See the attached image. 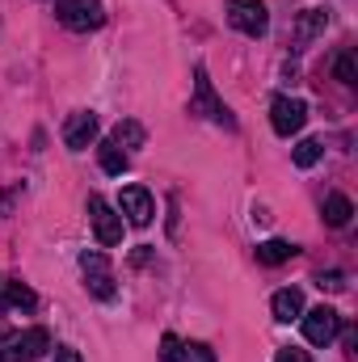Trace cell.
<instances>
[{
	"mask_svg": "<svg viewBox=\"0 0 358 362\" xmlns=\"http://www.w3.org/2000/svg\"><path fill=\"white\" fill-rule=\"evenodd\" d=\"M228 21L249 34V38H262L270 30V13H266V0H228Z\"/></svg>",
	"mask_w": 358,
	"mask_h": 362,
	"instance_id": "6da1fadb",
	"label": "cell"
},
{
	"mask_svg": "<svg viewBox=\"0 0 358 362\" xmlns=\"http://www.w3.org/2000/svg\"><path fill=\"white\" fill-rule=\"evenodd\" d=\"M190 114H207L211 122H219V127H236V118H232V110L215 97L211 89V81H207V68H198V81H194V101H190Z\"/></svg>",
	"mask_w": 358,
	"mask_h": 362,
	"instance_id": "7a4b0ae2",
	"label": "cell"
},
{
	"mask_svg": "<svg viewBox=\"0 0 358 362\" xmlns=\"http://www.w3.org/2000/svg\"><path fill=\"white\" fill-rule=\"evenodd\" d=\"M89 223H93V236L101 245H122V215L101 194H89Z\"/></svg>",
	"mask_w": 358,
	"mask_h": 362,
	"instance_id": "3957f363",
	"label": "cell"
},
{
	"mask_svg": "<svg viewBox=\"0 0 358 362\" xmlns=\"http://www.w3.org/2000/svg\"><path fill=\"white\" fill-rule=\"evenodd\" d=\"M304 122H308V105H304L299 97H287V93H282V97L270 101V127H274L282 139H291Z\"/></svg>",
	"mask_w": 358,
	"mask_h": 362,
	"instance_id": "277c9868",
	"label": "cell"
},
{
	"mask_svg": "<svg viewBox=\"0 0 358 362\" xmlns=\"http://www.w3.org/2000/svg\"><path fill=\"white\" fill-rule=\"evenodd\" d=\"M51 350V333L47 329H21L4 341V358L13 362H38L42 354Z\"/></svg>",
	"mask_w": 358,
	"mask_h": 362,
	"instance_id": "5b68a950",
	"label": "cell"
},
{
	"mask_svg": "<svg viewBox=\"0 0 358 362\" xmlns=\"http://www.w3.org/2000/svg\"><path fill=\"white\" fill-rule=\"evenodd\" d=\"M59 21L68 25V30H76V34H89L97 30L101 21H105V13H101V0H59Z\"/></svg>",
	"mask_w": 358,
	"mask_h": 362,
	"instance_id": "8992f818",
	"label": "cell"
},
{
	"mask_svg": "<svg viewBox=\"0 0 358 362\" xmlns=\"http://www.w3.org/2000/svg\"><path fill=\"white\" fill-rule=\"evenodd\" d=\"M299 320H304V337H308L312 346H329V341L342 333V316H337L333 308H325V303L312 308V312H304Z\"/></svg>",
	"mask_w": 358,
	"mask_h": 362,
	"instance_id": "52a82bcc",
	"label": "cell"
},
{
	"mask_svg": "<svg viewBox=\"0 0 358 362\" xmlns=\"http://www.w3.org/2000/svg\"><path fill=\"white\" fill-rule=\"evenodd\" d=\"M118 211L127 215V223L148 228V223H152V215H156V202H152V194H148L144 185H127V189L118 194Z\"/></svg>",
	"mask_w": 358,
	"mask_h": 362,
	"instance_id": "ba28073f",
	"label": "cell"
},
{
	"mask_svg": "<svg viewBox=\"0 0 358 362\" xmlns=\"http://www.w3.org/2000/svg\"><path fill=\"white\" fill-rule=\"evenodd\" d=\"M81 270L97 299H114V270H110L105 253H81Z\"/></svg>",
	"mask_w": 358,
	"mask_h": 362,
	"instance_id": "9c48e42d",
	"label": "cell"
},
{
	"mask_svg": "<svg viewBox=\"0 0 358 362\" xmlns=\"http://www.w3.org/2000/svg\"><path fill=\"white\" fill-rule=\"evenodd\" d=\"M93 139H97V114H93V110L68 114V122H64V144H68L72 152H85Z\"/></svg>",
	"mask_w": 358,
	"mask_h": 362,
	"instance_id": "30bf717a",
	"label": "cell"
},
{
	"mask_svg": "<svg viewBox=\"0 0 358 362\" xmlns=\"http://www.w3.org/2000/svg\"><path fill=\"white\" fill-rule=\"evenodd\" d=\"M270 312H274V320H282V325L299 320V316H304V291H299V286H282V291L270 299Z\"/></svg>",
	"mask_w": 358,
	"mask_h": 362,
	"instance_id": "8fae6325",
	"label": "cell"
},
{
	"mask_svg": "<svg viewBox=\"0 0 358 362\" xmlns=\"http://www.w3.org/2000/svg\"><path fill=\"white\" fill-rule=\"evenodd\" d=\"M0 299H4V308H13V312H34V308H38V295H34L21 278L4 282V286H0Z\"/></svg>",
	"mask_w": 358,
	"mask_h": 362,
	"instance_id": "7c38bea8",
	"label": "cell"
},
{
	"mask_svg": "<svg viewBox=\"0 0 358 362\" xmlns=\"http://www.w3.org/2000/svg\"><path fill=\"white\" fill-rule=\"evenodd\" d=\"M325 25H329V13L325 8H304L299 21H295V38L299 42H312L316 34H325Z\"/></svg>",
	"mask_w": 358,
	"mask_h": 362,
	"instance_id": "4fadbf2b",
	"label": "cell"
},
{
	"mask_svg": "<svg viewBox=\"0 0 358 362\" xmlns=\"http://www.w3.org/2000/svg\"><path fill=\"white\" fill-rule=\"evenodd\" d=\"M321 211H325V223H329V228H346L350 215H354V202H350L346 194H329Z\"/></svg>",
	"mask_w": 358,
	"mask_h": 362,
	"instance_id": "5bb4252c",
	"label": "cell"
},
{
	"mask_svg": "<svg viewBox=\"0 0 358 362\" xmlns=\"http://www.w3.org/2000/svg\"><path fill=\"white\" fill-rule=\"evenodd\" d=\"M295 257V245L291 240H262L258 245V262L262 266H282V262H291Z\"/></svg>",
	"mask_w": 358,
	"mask_h": 362,
	"instance_id": "9a60e30c",
	"label": "cell"
},
{
	"mask_svg": "<svg viewBox=\"0 0 358 362\" xmlns=\"http://www.w3.org/2000/svg\"><path fill=\"white\" fill-rule=\"evenodd\" d=\"M97 160H101V169H105L110 177H118V173L127 169V152H122V148H118L114 139H105V144L97 148Z\"/></svg>",
	"mask_w": 358,
	"mask_h": 362,
	"instance_id": "2e32d148",
	"label": "cell"
},
{
	"mask_svg": "<svg viewBox=\"0 0 358 362\" xmlns=\"http://www.w3.org/2000/svg\"><path fill=\"white\" fill-rule=\"evenodd\" d=\"M291 156H295V165H299V169H312V165L325 156V148H321V139H299Z\"/></svg>",
	"mask_w": 358,
	"mask_h": 362,
	"instance_id": "e0dca14e",
	"label": "cell"
},
{
	"mask_svg": "<svg viewBox=\"0 0 358 362\" xmlns=\"http://www.w3.org/2000/svg\"><path fill=\"white\" fill-rule=\"evenodd\" d=\"M190 354H194V350H190L181 337H173V333L161 337V362H190Z\"/></svg>",
	"mask_w": 358,
	"mask_h": 362,
	"instance_id": "ac0fdd59",
	"label": "cell"
},
{
	"mask_svg": "<svg viewBox=\"0 0 358 362\" xmlns=\"http://www.w3.org/2000/svg\"><path fill=\"white\" fill-rule=\"evenodd\" d=\"M110 139H114L118 148H139V144H144V127H139V122H118Z\"/></svg>",
	"mask_w": 358,
	"mask_h": 362,
	"instance_id": "d6986e66",
	"label": "cell"
},
{
	"mask_svg": "<svg viewBox=\"0 0 358 362\" xmlns=\"http://www.w3.org/2000/svg\"><path fill=\"white\" fill-rule=\"evenodd\" d=\"M333 72H337V81H342V85H354V81H358L354 51H342V55H337V64H333Z\"/></svg>",
	"mask_w": 358,
	"mask_h": 362,
	"instance_id": "ffe728a7",
	"label": "cell"
},
{
	"mask_svg": "<svg viewBox=\"0 0 358 362\" xmlns=\"http://www.w3.org/2000/svg\"><path fill=\"white\" fill-rule=\"evenodd\" d=\"M316 286H321V291H346V274H342V270L316 274Z\"/></svg>",
	"mask_w": 358,
	"mask_h": 362,
	"instance_id": "44dd1931",
	"label": "cell"
},
{
	"mask_svg": "<svg viewBox=\"0 0 358 362\" xmlns=\"http://www.w3.org/2000/svg\"><path fill=\"white\" fill-rule=\"evenodd\" d=\"M274 362H312L304 350H295V346H287V350H278V358Z\"/></svg>",
	"mask_w": 358,
	"mask_h": 362,
	"instance_id": "7402d4cb",
	"label": "cell"
},
{
	"mask_svg": "<svg viewBox=\"0 0 358 362\" xmlns=\"http://www.w3.org/2000/svg\"><path fill=\"white\" fill-rule=\"evenodd\" d=\"M55 362H85V358H81V350H72V346H59V350H55Z\"/></svg>",
	"mask_w": 358,
	"mask_h": 362,
	"instance_id": "603a6c76",
	"label": "cell"
},
{
	"mask_svg": "<svg viewBox=\"0 0 358 362\" xmlns=\"http://www.w3.org/2000/svg\"><path fill=\"white\" fill-rule=\"evenodd\" d=\"M0 362H8V358H4V354H0Z\"/></svg>",
	"mask_w": 358,
	"mask_h": 362,
	"instance_id": "cb8c5ba5",
	"label": "cell"
}]
</instances>
